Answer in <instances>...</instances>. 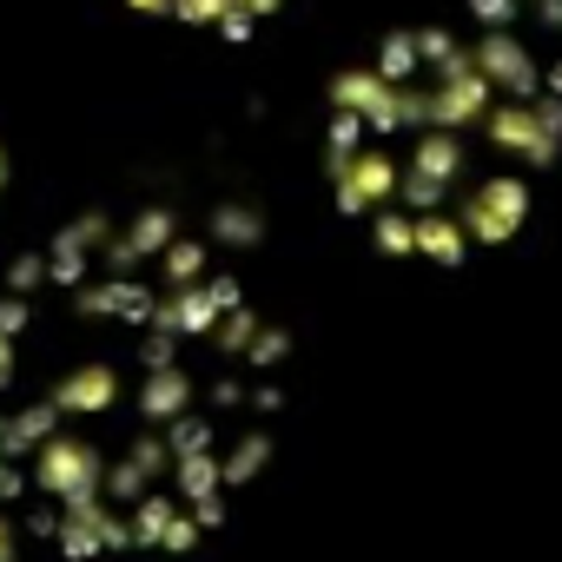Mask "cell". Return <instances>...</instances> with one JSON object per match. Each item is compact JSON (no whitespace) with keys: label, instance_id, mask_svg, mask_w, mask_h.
Listing matches in <instances>:
<instances>
[{"label":"cell","instance_id":"cell-1","mask_svg":"<svg viewBox=\"0 0 562 562\" xmlns=\"http://www.w3.org/2000/svg\"><path fill=\"white\" fill-rule=\"evenodd\" d=\"M54 503H74V496H106V457L74 437V430H54L41 450H34V470H27Z\"/></svg>","mask_w":562,"mask_h":562},{"label":"cell","instance_id":"cell-2","mask_svg":"<svg viewBox=\"0 0 562 562\" xmlns=\"http://www.w3.org/2000/svg\"><path fill=\"white\" fill-rule=\"evenodd\" d=\"M325 172H331V192H338V212H345V218L384 212V205L397 199V179H404V166H397L384 146H364L358 159H325Z\"/></svg>","mask_w":562,"mask_h":562},{"label":"cell","instance_id":"cell-3","mask_svg":"<svg viewBox=\"0 0 562 562\" xmlns=\"http://www.w3.org/2000/svg\"><path fill=\"white\" fill-rule=\"evenodd\" d=\"M490 139L529 166H549L555 146H562V106L555 100H529V106H490Z\"/></svg>","mask_w":562,"mask_h":562},{"label":"cell","instance_id":"cell-4","mask_svg":"<svg viewBox=\"0 0 562 562\" xmlns=\"http://www.w3.org/2000/svg\"><path fill=\"white\" fill-rule=\"evenodd\" d=\"M106 245H113V218H106V212H80L74 225H60L54 245H47V285L80 292V285H87V271L100 265Z\"/></svg>","mask_w":562,"mask_h":562},{"label":"cell","instance_id":"cell-5","mask_svg":"<svg viewBox=\"0 0 562 562\" xmlns=\"http://www.w3.org/2000/svg\"><path fill=\"white\" fill-rule=\"evenodd\" d=\"M331 106H351L378 139L404 126V87H391L378 67H345V74H331Z\"/></svg>","mask_w":562,"mask_h":562},{"label":"cell","instance_id":"cell-6","mask_svg":"<svg viewBox=\"0 0 562 562\" xmlns=\"http://www.w3.org/2000/svg\"><path fill=\"white\" fill-rule=\"evenodd\" d=\"M522 212H529V186L522 179H483L457 218H463V232L476 245H503V238L522 232Z\"/></svg>","mask_w":562,"mask_h":562},{"label":"cell","instance_id":"cell-7","mask_svg":"<svg viewBox=\"0 0 562 562\" xmlns=\"http://www.w3.org/2000/svg\"><path fill=\"white\" fill-rule=\"evenodd\" d=\"M74 312L80 318H120V325H153V312H159V299L139 285V278H100V285H80L74 292Z\"/></svg>","mask_w":562,"mask_h":562},{"label":"cell","instance_id":"cell-8","mask_svg":"<svg viewBox=\"0 0 562 562\" xmlns=\"http://www.w3.org/2000/svg\"><path fill=\"white\" fill-rule=\"evenodd\" d=\"M47 404H54L60 417H100V411L120 404V371H113V364H74V371L47 391Z\"/></svg>","mask_w":562,"mask_h":562},{"label":"cell","instance_id":"cell-9","mask_svg":"<svg viewBox=\"0 0 562 562\" xmlns=\"http://www.w3.org/2000/svg\"><path fill=\"white\" fill-rule=\"evenodd\" d=\"M470 54H476V67H483V80H490V87H509L516 100H529V93H536V60H529L509 34H483Z\"/></svg>","mask_w":562,"mask_h":562},{"label":"cell","instance_id":"cell-10","mask_svg":"<svg viewBox=\"0 0 562 562\" xmlns=\"http://www.w3.org/2000/svg\"><path fill=\"white\" fill-rule=\"evenodd\" d=\"M218 299L205 292V285H186V292H159V312H153V325H166V331H179V338H212L218 331Z\"/></svg>","mask_w":562,"mask_h":562},{"label":"cell","instance_id":"cell-11","mask_svg":"<svg viewBox=\"0 0 562 562\" xmlns=\"http://www.w3.org/2000/svg\"><path fill=\"white\" fill-rule=\"evenodd\" d=\"M192 411V371L186 364H172V371H146V384H139V417L146 424H179Z\"/></svg>","mask_w":562,"mask_h":562},{"label":"cell","instance_id":"cell-12","mask_svg":"<svg viewBox=\"0 0 562 562\" xmlns=\"http://www.w3.org/2000/svg\"><path fill=\"white\" fill-rule=\"evenodd\" d=\"M205 232H212L225 251H251V245H265V212L245 205V199H225V205L205 212Z\"/></svg>","mask_w":562,"mask_h":562},{"label":"cell","instance_id":"cell-13","mask_svg":"<svg viewBox=\"0 0 562 562\" xmlns=\"http://www.w3.org/2000/svg\"><path fill=\"white\" fill-rule=\"evenodd\" d=\"M417 251H424L430 265L457 271V265H463V251H470L463 218H457V212H424V218H417Z\"/></svg>","mask_w":562,"mask_h":562},{"label":"cell","instance_id":"cell-14","mask_svg":"<svg viewBox=\"0 0 562 562\" xmlns=\"http://www.w3.org/2000/svg\"><path fill=\"white\" fill-rule=\"evenodd\" d=\"M54 424H60V411L41 397V404H27V411H14L8 417V437H0V457H8V463H21V457H34L47 437H54Z\"/></svg>","mask_w":562,"mask_h":562},{"label":"cell","instance_id":"cell-15","mask_svg":"<svg viewBox=\"0 0 562 562\" xmlns=\"http://www.w3.org/2000/svg\"><path fill=\"white\" fill-rule=\"evenodd\" d=\"M172 238H179V212H172V205H146V212H133V225H126V251H133L139 265L159 258Z\"/></svg>","mask_w":562,"mask_h":562},{"label":"cell","instance_id":"cell-16","mask_svg":"<svg viewBox=\"0 0 562 562\" xmlns=\"http://www.w3.org/2000/svg\"><path fill=\"white\" fill-rule=\"evenodd\" d=\"M153 265H159V278H166V292H186V285H205V278H212V271H205V245L186 238V232H179Z\"/></svg>","mask_w":562,"mask_h":562},{"label":"cell","instance_id":"cell-17","mask_svg":"<svg viewBox=\"0 0 562 562\" xmlns=\"http://www.w3.org/2000/svg\"><path fill=\"white\" fill-rule=\"evenodd\" d=\"M411 172L450 186V179L463 172V139H457V133H417V159H411Z\"/></svg>","mask_w":562,"mask_h":562},{"label":"cell","instance_id":"cell-18","mask_svg":"<svg viewBox=\"0 0 562 562\" xmlns=\"http://www.w3.org/2000/svg\"><path fill=\"white\" fill-rule=\"evenodd\" d=\"M218 463H225V490H238V483H258V476L271 470V437H265V430H245V437H238V443H232Z\"/></svg>","mask_w":562,"mask_h":562},{"label":"cell","instance_id":"cell-19","mask_svg":"<svg viewBox=\"0 0 562 562\" xmlns=\"http://www.w3.org/2000/svg\"><path fill=\"white\" fill-rule=\"evenodd\" d=\"M218 490H225V463H218L212 450L172 463V496H179V503H205V496H218Z\"/></svg>","mask_w":562,"mask_h":562},{"label":"cell","instance_id":"cell-20","mask_svg":"<svg viewBox=\"0 0 562 562\" xmlns=\"http://www.w3.org/2000/svg\"><path fill=\"white\" fill-rule=\"evenodd\" d=\"M126 516H133V542H139V549H159L166 529H172V516H179V496H172V490H153V496H139Z\"/></svg>","mask_w":562,"mask_h":562},{"label":"cell","instance_id":"cell-21","mask_svg":"<svg viewBox=\"0 0 562 562\" xmlns=\"http://www.w3.org/2000/svg\"><path fill=\"white\" fill-rule=\"evenodd\" d=\"M378 74H384L391 87H411V74H417V34H411V27H391V34H384Z\"/></svg>","mask_w":562,"mask_h":562},{"label":"cell","instance_id":"cell-22","mask_svg":"<svg viewBox=\"0 0 562 562\" xmlns=\"http://www.w3.org/2000/svg\"><path fill=\"white\" fill-rule=\"evenodd\" d=\"M364 120L351 113V106H331V126H325V159H358L364 153Z\"/></svg>","mask_w":562,"mask_h":562},{"label":"cell","instance_id":"cell-23","mask_svg":"<svg viewBox=\"0 0 562 562\" xmlns=\"http://www.w3.org/2000/svg\"><path fill=\"white\" fill-rule=\"evenodd\" d=\"M371 238H378L384 258H411V251H417V218H411V212H378V218H371Z\"/></svg>","mask_w":562,"mask_h":562},{"label":"cell","instance_id":"cell-24","mask_svg":"<svg viewBox=\"0 0 562 562\" xmlns=\"http://www.w3.org/2000/svg\"><path fill=\"white\" fill-rule=\"evenodd\" d=\"M258 325H265V318H258L251 305H245V312H225V318H218V331H212V351L245 358V351H251V338H258Z\"/></svg>","mask_w":562,"mask_h":562},{"label":"cell","instance_id":"cell-25","mask_svg":"<svg viewBox=\"0 0 562 562\" xmlns=\"http://www.w3.org/2000/svg\"><path fill=\"white\" fill-rule=\"evenodd\" d=\"M153 490H159V483H153V476H146L133 457L106 463V503H126V509H133V503H139V496H153Z\"/></svg>","mask_w":562,"mask_h":562},{"label":"cell","instance_id":"cell-26","mask_svg":"<svg viewBox=\"0 0 562 562\" xmlns=\"http://www.w3.org/2000/svg\"><path fill=\"white\" fill-rule=\"evenodd\" d=\"M166 450H172V463H186V457H205V450H212V424L186 411L179 424H166Z\"/></svg>","mask_w":562,"mask_h":562},{"label":"cell","instance_id":"cell-27","mask_svg":"<svg viewBox=\"0 0 562 562\" xmlns=\"http://www.w3.org/2000/svg\"><path fill=\"white\" fill-rule=\"evenodd\" d=\"M285 358H292V331H285V325H258V338H251L245 364H251V371H278Z\"/></svg>","mask_w":562,"mask_h":562},{"label":"cell","instance_id":"cell-28","mask_svg":"<svg viewBox=\"0 0 562 562\" xmlns=\"http://www.w3.org/2000/svg\"><path fill=\"white\" fill-rule=\"evenodd\" d=\"M54 542H60V555H67V562H93V555H106V549H100V529H93V522H80V516H60Z\"/></svg>","mask_w":562,"mask_h":562},{"label":"cell","instance_id":"cell-29","mask_svg":"<svg viewBox=\"0 0 562 562\" xmlns=\"http://www.w3.org/2000/svg\"><path fill=\"white\" fill-rule=\"evenodd\" d=\"M47 285V251H14L8 258V292L14 299H34Z\"/></svg>","mask_w":562,"mask_h":562},{"label":"cell","instance_id":"cell-30","mask_svg":"<svg viewBox=\"0 0 562 562\" xmlns=\"http://www.w3.org/2000/svg\"><path fill=\"white\" fill-rule=\"evenodd\" d=\"M126 457L159 483V476H172V450H166V430H139L133 443H126Z\"/></svg>","mask_w":562,"mask_h":562},{"label":"cell","instance_id":"cell-31","mask_svg":"<svg viewBox=\"0 0 562 562\" xmlns=\"http://www.w3.org/2000/svg\"><path fill=\"white\" fill-rule=\"evenodd\" d=\"M139 364H146V371H172V364H179V331L146 325V338H139Z\"/></svg>","mask_w":562,"mask_h":562},{"label":"cell","instance_id":"cell-32","mask_svg":"<svg viewBox=\"0 0 562 562\" xmlns=\"http://www.w3.org/2000/svg\"><path fill=\"white\" fill-rule=\"evenodd\" d=\"M232 14V0H172V21H186V27H218Z\"/></svg>","mask_w":562,"mask_h":562},{"label":"cell","instance_id":"cell-33","mask_svg":"<svg viewBox=\"0 0 562 562\" xmlns=\"http://www.w3.org/2000/svg\"><path fill=\"white\" fill-rule=\"evenodd\" d=\"M463 47H457V34H443V27H417V60H430V67H450Z\"/></svg>","mask_w":562,"mask_h":562},{"label":"cell","instance_id":"cell-34","mask_svg":"<svg viewBox=\"0 0 562 562\" xmlns=\"http://www.w3.org/2000/svg\"><path fill=\"white\" fill-rule=\"evenodd\" d=\"M199 536H205V529H199V522H192V509H179V516H172V529H166V542H159V549H166V555H192V549H199Z\"/></svg>","mask_w":562,"mask_h":562},{"label":"cell","instance_id":"cell-35","mask_svg":"<svg viewBox=\"0 0 562 562\" xmlns=\"http://www.w3.org/2000/svg\"><path fill=\"white\" fill-rule=\"evenodd\" d=\"M516 8H522V0H470V14H476V21H483L490 34H509Z\"/></svg>","mask_w":562,"mask_h":562},{"label":"cell","instance_id":"cell-36","mask_svg":"<svg viewBox=\"0 0 562 562\" xmlns=\"http://www.w3.org/2000/svg\"><path fill=\"white\" fill-rule=\"evenodd\" d=\"M205 292L218 299V312H245V285H238L232 271H212V278H205Z\"/></svg>","mask_w":562,"mask_h":562},{"label":"cell","instance_id":"cell-37","mask_svg":"<svg viewBox=\"0 0 562 562\" xmlns=\"http://www.w3.org/2000/svg\"><path fill=\"white\" fill-rule=\"evenodd\" d=\"M34 490V476L21 470V463H8V457H0V503H21Z\"/></svg>","mask_w":562,"mask_h":562},{"label":"cell","instance_id":"cell-38","mask_svg":"<svg viewBox=\"0 0 562 562\" xmlns=\"http://www.w3.org/2000/svg\"><path fill=\"white\" fill-rule=\"evenodd\" d=\"M27 318H34V312H27V299H14V292L0 299V338H21V331H27Z\"/></svg>","mask_w":562,"mask_h":562},{"label":"cell","instance_id":"cell-39","mask_svg":"<svg viewBox=\"0 0 562 562\" xmlns=\"http://www.w3.org/2000/svg\"><path fill=\"white\" fill-rule=\"evenodd\" d=\"M212 34H218V41H232V47H238V41H251V34H258V21H251V14H238V8H232V14H225V21H218V27H212Z\"/></svg>","mask_w":562,"mask_h":562},{"label":"cell","instance_id":"cell-40","mask_svg":"<svg viewBox=\"0 0 562 562\" xmlns=\"http://www.w3.org/2000/svg\"><path fill=\"white\" fill-rule=\"evenodd\" d=\"M258 417H278V411H285V391H278V384H251V397H245Z\"/></svg>","mask_w":562,"mask_h":562},{"label":"cell","instance_id":"cell-41","mask_svg":"<svg viewBox=\"0 0 562 562\" xmlns=\"http://www.w3.org/2000/svg\"><path fill=\"white\" fill-rule=\"evenodd\" d=\"M245 397H251V384H238V378H218V384H212V404H218V411H238Z\"/></svg>","mask_w":562,"mask_h":562},{"label":"cell","instance_id":"cell-42","mask_svg":"<svg viewBox=\"0 0 562 562\" xmlns=\"http://www.w3.org/2000/svg\"><path fill=\"white\" fill-rule=\"evenodd\" d=\"M192 522H199V529H225V490L205 496V503H192Z\"/></svg>","mask_w":562,"mask_h":562},{"label":"cell","instance_id":"cell-43","mask_svg":"<svg viewBox=\"0 0 562 562\" xmlns=\"http://www.w3.org/2000/svg\"><path fill=\"white\" fill-rule=\"evenodd\" d=\"M14 549H21V522L0 509V562H14Z\"/></svg>","mask_w":562,"mask_h":562},{"label":"cell","instance_id":"cell-44","mask_svg":"<svg viewBox=\"0 0 562 562\" xmlns=\"http://www.w3.org/2000/svg\"><path fill=\"white\" fill-rule=\"evenodd\" d=\"M232 8H238V14H251V21H271L278 8H285V0H232Z\"/></svg>","mask_w":562,"mask_h":562},{"label":"cell","instance_id":"cell-45","mask_svg":"<svg viewBox=\"0 0 562 562\" xmlns=\"http://www.w3.org/2000/svg\"><path fill=\"white\" fill-rule=\"evenodd\" d=\"M21 529H34V536H54V529H60V509H34Z\"/></svg>","mask_w":562,"mask_h":562},{"label":"cell","instance_id":"cell-46","mask_svg":"<svg viewBox=\"0 0 562 562\" xmlns=\"http://www.w3.org/2000/svg\"><path fill=\"white\" fill-rule=\"evenodd\" d=\"M14 371H21V364H14V338H0V391L14 384Z\"/></svg>","mask_w":562,"mask_h":562},{"label":"cell","instance_id":"cell-47","mask_svg":"<svg viewBox=\"0 0 562 562\" xmlns=\"http://www.w3.org/2000/svg\"><path fill=\"white\" fill-rule=\"evenodd\" d=\"M133 14H153V21H172V0H126Z\"/></svg>","mask_w":562,"mask_h":562},{"label":"cell","instance_id":"cell-48","mask_svg":"<svg viewBox=\"0 0 562 562\" xmlns=\"http://www.w3.org/2000/svg\"><path fill=\"white\" fill-rule=\"evenodd\" d=\"M542 21H549V27H562V0H542Z\"/></svg>","mask_w":562,"mask_h":562},{"label":"cell","instance_id":"cell-49","mask_svg":"<svg viewBox=\"0 0 562 562\" xmlns=\"http://www.w3.org/2000/svg\"><path fill=\"white\" fill-rule=\"evenodd\" d=\"M8 172H14V166H8V146H0V192H8Z\"/></svg>","mask_w":562,"mask_h":562},{"label":"cell","instance_id":"cell-50","mask_svg":"<svg viewBox=\"0 0 562 562\" xmlns=\"http://www.w3.org/2000/svg\"><path fill=\"white\" fill-rule=\"evenodd\" d=\"M0 437H8V411H0Z\"/></svg>","mask_w":562,"mask_h":562}]
</instances>
